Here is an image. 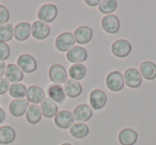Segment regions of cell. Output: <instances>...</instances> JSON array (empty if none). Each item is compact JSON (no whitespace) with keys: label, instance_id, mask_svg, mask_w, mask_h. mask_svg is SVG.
I'll return each mask as SVG.
<instances>
[{"label":"cell","instance_id":"obj_1","mask_svg":"<svg viewBox=\"0 0 156 145\" xmlns=\"http://www.w3.org/2000/svg\"><path fill=\"white\" fill-rule=\"evenodd\" d=\"M124 78L123 75L119 71H110L106 77V85L110 91L119 92L124 88Z\"/></svg>","mask_w":156,"mask_h":145},{"label":"cell","instance_id":"obj_2","mask_svg":"<svg viewBox=\"0 0 156 145\" xmlns=\"http://www.w3.org/2000/svg\"><path fill=\"white\" fill-rule=\"evenodd\" d=\"M67 71L64 67L61 64H54L49 67L48 71V76L51 82H54V85H59L61 83L64 85V82L67 80Z\"/></svg>","mask_w":156,"mask_h":145},{"label":"cell","instance_id":"obj_3","mask_svg":"<svg viewBox=\"0 0 156 145\" xmlns=\"http://www.w3.org/2000/svg\"><path fill=\"white\" fill-rule=\"evenodd\" d=\"M132 44L124 39L117 40L111 45V52L117 58H125L132 52Z\"/></svg>","mask_w":156,"mask_h":145},{"label":"cell","instance_id":"obj_4","mask_svg":"<svg viewBox=\"0 0 156 145\" xmlns=\"http://www.w3.org/2000/svg\"><path fill=\"white\" fill-rule=\"evenodd\" d=\"M57 15H58V8L55 5H49V3L42 5L37 12V18L44 24L52 22L56 19Z\"/></svg>","mask_w":156,"mask_h":145},{"label":"cell","instance_id":"obj_5","mask_svg":"<svg viewBox=\"0 0 156 145\" xmlns=\"http://www.w3.org/2000/svg\"><path fill=\"white\" fill-rule=\"evenodd\" d=\"M17 65L23 73H27V74H31L35 69L37 68V63L34 57L28 54H23L17 58Z\"/></svg>","mask_w":156,"mask_h":145},{"label":"cell","instance_id":"obj_6","mask_svg":"<svg viewBox=\"0 0 156 145\" xmlns=\"http://www.w3.org/2000/svg\"><path fill=\"white\" fill-rule=\"evenodd\" d=\"M75 39L74 34L71 32H63L59 34L55 42L56 48L61 52H67L72 47H74Z\"/></svg>","mask_w":156,"mask_h":145},{"label":"cell","instance_id":"obj_7","mask_svg":"<svg viewBox=\"0 0 156 145\" xmlns=\"http://www.w3.org/2000/svg\"><path fill=\"white\" fill-rule=\"evenodd\" d=\"M124 82L127 85L128 88H132V89H136L139 88L142 83V77H141L140 73L137 68L134 67H130L127 68L123 74Z\"/></svg>","mask_w":156,"mask_h":145},{"label":"cell","instance_id":"obj_8","mask_svg":"<svg viewBox=\"0 0 156 145\" xmlns=\"http://www.w3.org/2000/svg\"><path fill=\"white\" fill-rule=\"evenodd\" d=\"M66 59L74 64H83L88 59V52L81 46H74L66 52Z\"/></svg>","mask_w":156,"mask_h":145},{"label":"cell","instance_id":"obj_9","mask_svg":"<svg viewBox=\"0 0 156 145\" xmlns=\"http://www.w3.org/2000/svg\"><path fill=\"white\" fill-rule=\"evenodd\" d=\"M120 27H121L120 19L118 18V16L113 15V14L106 15L102 18V28L107 33L115 34V33L119 32Z\"/></svg>","mask_w":156,"mask_h":145},{"label":"cell","instance_id":"obj_10","mask_svg":"<svg viewBox=\"0 0 156 145\" xmlns=\"http://www.w3.org/2000/svg\"><path fill=\"white\" fill-rule=\"evenodd\" d=\"M74 116L73 113H71L67 110H61L57 113L55 116V124L61 129H67L71 128L72 125L74 124Z\"/></svg>","mask_w":156,"mask_h":145},{"label":"cell","instance_id":"obj_11","mask_svg":"<svg viewBox=\"0 0 156 145\" xmlns=\"http://www.w3.org/2000/svg\"><path fill=\"white\" fill-rule=\"evenodd\" d=\"M31 34L35 40H45L49 36L50 34V28L47 24L37 20L31 25Z\"/></svg>","mask_w":156,"mask_h":145},{"label":"cell","instance_id":"obj_12","mask_svg":"<svg viewBox=\"0 0 156 145\" xmlns=\"http://www.w3.org/2000/svg\"><path fill=\"white\" fill-rule=\"evenodd\" d=\"M29 108V102L27 99H13L9 105V111L14 117L23 116Z\"/></svg>","mask_w":156,"mask_h":145},{"label":"cell","instance_id":"obj_13","mask_svg":"<svg viewBox=\"0 0 156 145\" xmlns=\"http://www.w3.org/2000/svg\"><path fill=\"white\" fill-rule=\"evenodd\" d=\"M27 100L29 102H31L32 105H37L41 104L44 99H45V92L39 85H30L27 89V94H26Z\"/></svg>","mask_w":156,"mask_h":145},{"label":"cell","instance_id":"obj_14","mask_svg":"<svg viewBox=\"0 0 156 145\" xmlns=\"http://www.w3.org/2000/svg\"><path fill=\"white\" fill-rule=\"evenodd\" d=\"M92 114H93V112H92L91 107H89L86 104L78 105L73 111L74 119H76L78 123L88 122L92 117Z\"/></svg>","mask_w":156,"mask_h":145},{"label":"cell","instance_id":"obj_15","mask_svg":"<svg viewBox=\"0 0 156 145\" xmlns=\"http://www.w3.org/2000/svg\"><path fill=\"white\" fill-rule=\"evenodd\" d=\"M90 105H91V108L95 109V110H101L102 108H104L105 105L107 102V96L104 93V91L102 90H93V91L90 93L89 96Z\"/></svg>","mask_w":156,"mask_h":145},{"label":"cell","instance_id":"obj_16","mask_svg":"<svg viewBox=\"0 0 156 145\" xmlns=\"http://www.w3.org/2000/svg\"><path fill=\"white\" fill-rule=\"evenodd\" d=\"M93 37V31L91 28L87 26H80L78 27L75 31H74V39L75 42L78 44L83 45V44L89 43Z\"/></svg>","mask_w":156,"mask_h":145},{"label":"cell","instance_id":"obj_17","mask_svg":"<svg viewBox=\"0 0 156 145\" xmlns=\"http://www.w3.org/2000/svg\"><path fill=\"white\" fill-rule=\"evenodd\" d=\"M118 139L121 145H135L138 140V132L132 128H124L120 131Z\"/></svg>","mask_w":156,"mask_h":145},{"label":"cell","instance_id":"obj_18","mask_svg":"<svg viewBox=\"0 0 156 145\" xmlns=\"http://www.w3.org/2000/svg\"><path fill=\"white\" fill-rule=\"evenodd\" d=\"M5 78L9 82L20 83L24 79V73L16 64H9L5 68Z\"/></svg>","mask_w":156,"mask_h":145},{"label":"cell","instance_id":"obj_19","mask_svg":"<svg viewBox=\"0 0 156 145\" xmlns=\"http://www.w3.org/2000/svg\"><path fill=\"white\" fill-rule=\"evenodd\" d=\"M63 90H64L65 95L69 96V98H76L81 94L83 87H81V85L78 81L69 79L63 85Z\"/></svg>","mask_w":156,"mask_h":145},{"label":"cell","instance_id":"obj_20","mask_svg":"<svg viewBox=\"0 0 156 145\" xmlns=\"http://www.w3.org/2000/svg\"><path fill=\"white\" fill-rule=\"evenodd\" d=\"M139 73L147 80H154L156 78V64L151 61H144L139 66Z\"/></svg>","mask_w":156,"mask_h":145},{"label":"cell","instance_id":"obj_21","mask_svg":"<svg viewBox=\"0 0 156 145\" xmlns=\"http://www.w3.org/2000/svg\"><path fill=\"white\" fill-rule=\"evenodd\" d=\"M31 34V25L29 22H22L14 28V36L18 42H24L29 39Z\"/></svg>","mask_w":156,"mask_h":145},{"label":"cell","instance_id":"obj_22","mask_svg":"<svg viewBox=\"0 0 156 145\" xmlns=\"http://www.w3.org/2000/svg\"><path fill=\"white\" fill-rule=\"evenodd\" d=\"M47 94L49 96V99H51L55 102H58V104L64 102L65 96H66L63 88L59 85H50L47 89Z\"/></svg>","mask_w":156,"mask_h":145},{"label":"cell","instance_id":"obj_23","mask_svg":"<svg viewBox=\"0 0 156 145\" xmlns=\"http://www.w3.org/2000/svg\"><path fill=\"white\" fill-rule=\"evenodd\" d=\"M41 112L42 115H44L47 119H51V117L56 116L58 113V106L55 102H52L51 99H44L41 102Z\"/></svg>","mask_w":156,"mask_h":145},{"label":"cell","instance_id":"obj_24","mask_svg":"<svg viewBox=\"0 0 156 145\" xmlns=\"http://www.w3.org/2000/svg\"><path fill=\"white\" fill-rule=\"evenodd\" d=\"M16 138L15 130L11 126H1L0 127V144L8 145L14 142Z\"/></svg>","mask_w":156,"mask_h":145},{"label":"cell","instance_id":"obj_25","mask_svg":"<svg viewBox=\"0 0 156 145\" xmlns=\"http://www.w3.org/2000/svg\"><path fill=\"white\" fill-rule=\"evenodd\" d=\"M26 119L31 125H37L42 119L41 108L37 105H31V106H29L28 110L26 112Z\"/></svg>","mask_w":156,"mask_h":145},{"label":"cell","instance_id":"obj_26","mask_svg":"<svg viewBox=\"0 0 156 145\" xmlns=\"http://www.w3.org/2000/svg\"><path fill=\"white\" fill-rule=\"evenodd\" d=\"M69 133L75 139H83L89 134V127L85 123H75L69 128Z\"/></svg>","mask_w":156,"mask_h":145},{"label":"cell","instance_id":"obj_27","mask_svg":"<svg viewBox=\"0 0 156 145\" xmlns=\"http://www.w3.org/2000/svg\"><path fill=\"white\" fill-rule=\"evenodd\" d=\"M69 75L72 80H81L87 75V67L83 64H73L69 69Z\"/></svg>","mask_w":156,"mask_h":145},{"label":"cell","instance_id":"obj_28","mask_svg":"<svg viewBox=\"0 0 156 145\" xmlns=\"http://www.w3.org/2000/svg\"><path fill=\"white\" fill-rule=\"evenodd\" d=\"M9 93L15 99H22V98L26 97L27 88L23 83H12L10 85Z\"/></svg>","mask_w":156,"mask_h":145},{"label":"cell","instance_id":"obj_29","mask_svg":"<svg viewBox=\"0 0 156 145\" xmlns=\"http://www.w3.org/2000/svg\"><path fill=\"white\" fill-rule=\"evenodd\" d=\"M14 36V28L11 24H5L0 26V42L8 43Z\"/></svg>","mask_w":156,"mask_h":145},{"label":"cell","instance_id":"obj_30","mask_svg":"<svg viewBox=\"0 0 156 145\" xmlns=\"http://www.w3.org/2000/svg\"><path fill=\"white\" fill-rule=\"evenodd\" d=\"M117 7L118 2L115 0H104V1H101V3L98 5V10L102 13L110 15L111 13L115 11Z\"/></svg>","mask_w":156,"mask_h":145},{"label":"cell","instance_id":"obj_31","mask_svg":"<svg viewBox=\"0 0 156 145\" xmlns=\"http://www.w3.org/2000/svg\"><path fill=\"white\" fill-rule=\"evenodd\" d=\"M11 54V50L10 47L7 43H3V42H0V61L3 62V61L8 60Z\"/></svg>","mask_w":156,"mask_h":145},{"label":"cell","instance_id":"obj_32","mask_svg":"<svg viewBox=\"0 0 156 145\" xmlns=\"http://www.w3.org/2000/svg\"><path fill=\"white\" fill-rule=\"evenodd\" d=\"M10 19V12L7 7L0 5V26L8 24Z\"/></svg>","mask_w":156,"mask_h":145},{"label":"cell","instance_id":"obj_33","mask_svg":"<svg viewBox=\"0 0 156 145\" xmlns=\"http://www.w3.org/2000/svg\"><path fill=\"white\" fill-rule=\"evenodd\" d=\"M10 82L7 78H0V95H5L7 92H9Z\"/></svg>","mask_w":156,"mask_h":145},{"label":"cell","instance_id":"obj_34","mask_svg":"<svg viewBox=\"0 0 156 145\" xmlns=\"http://www.w3.org/2000/svg\"><path fill=\"white\" fill-rule=\"evenodd\" d=\"M85 3L89 7H96V5H100L101 1H98V0H86Z\"/></svg>","mask_w":156,"mask_h":145},{"label":"cell","instance_id":"obj_35","mask_svg":"<svg viewBox=\"0 0 156 145\" xmlns=\"http://www.w3.org/2000/svg\"><path fill=\"white\" fill-rule=\"evenodd\" d=\"M5 68H7V65L5 64V62L0 61V78H2V76L5 74Z\"/></svg>","mask_w":156,"mask_h":145},{"label":"cell","instance_id":"obj_36","mask_svg":"<svg viewBox=\"0 0 156 145\" xmlns=\"http://www.w3.org/2000/svg\"><path fill=\"white\" fill-rule=\"evenodd\" d=\"M5 119V112L2 108H0V124H2Z\"/></svg>","mask_w":156,"mask_h":145},{"label":"cell","instance_id":"obj_37","mask_svg":"<svg viewBox=\"0 0 156 145\" xmlns=\"http://www.w3.org/2000/svg\"><path fill=\"white\" fill-rule=\"evenodd\" d=\"M61 145H72L71 143H67V142H65V143H62Z\"/></svg>","mask_w":156,"mask_h":145}]
</instances>
